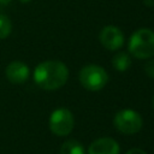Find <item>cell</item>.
Listing matches in <instances>:
<instances>
[{
  "instance_id": "cell-4",
  "label": "cell",
  "mask_w": 154,
  "mask_h": 154,
  "mask_svg": "<svg viewBox=\"0 0 154 154\" xmlns=\"http://www.w3.org/2000/svg\"><path fill=\"white\" fill-rule=\"evenodd\" d=\"M113 125L116 129L125 135H134L142 129V117L131 108H124L116 113L113 118Z\"/></svg>"
},
{
  "instance_id": "cell-14",
  "label": "cell",
  "mask_w": 154,
  "mask_h": 154,
  "mask_svg": "<svg viewBox=\"0 0 154 154\" xmlns=\"http://www.w3.org/2000/svg\"><path fill=\"white\" fill-rule=\"evenodd\" d=\"M143 2L147 5V6H154V0H143Z\"/></svg>"
},
{
  "instance_id": "cell-11",
  "label": "cell",
  "mask_w": 154,
  "mask_h": 154,
  "mask_svg": "<svg viewBox=\"0 0 154 154\" xmlns=\"http://www.w3.org/2000/svg\"><path fill=\"white\" fill-rule=\"evenodd\" d=\"M12 30V23L10 18L0 13V38H6Z\"/></svg>"
},
{
  "instance_id": "cell-12",
  "label": "cell",
  "mask_w": 154,
  "mask_h": 154,
  "mask_svg": "<svg viewBox=\"0 0 154 154\" xmlns=\"http://www.w3.org/2000/svg\"><path fill=\"white\" fill-rule=\"evenodd\" d=\"M143 70H144V72H146L147 76H149L150 78H154V59H149L144 64Z\"/></svg>"
},
{
  "instance_id": "cell-6",
  "label": "cell",
  "mask_w": 154,
  "mask_h": 154,
  "mask_svg": "<svg viewBox=\"0 0 154 154\" xmlns=\"http://www.w3.org/2000/svg\"><path fill=\"white\" fill-rule=\"evenodd\" d=\"M99 40L101 45L108 51H117L124 45V35L122 30L114 25H107L102 28Z\"/></svg>"
},
{
  "instance_id": "cell-17",
  "label": "cell",
  "mask_w": 154,
  "mask_h": 154,
  "mask_svg": "<svg viewBox=\"0 0 154 154\" xmlns=\"http://www.w3.org/2000/svg\"><path fill=\"white\" fill-rule=\"evenodd\" d=\"M152 105H153V108H154V95H153V100H152Z\"/></svg>"
},
{
  "instance_id": "cell-13",
  "label": "cell",
  "mask_w": 154,
  "mask_h": 154,
  "mask_svg": "<svg viewBox=\"0 0 154 154\" xmlns=\"http://www.w3.org/2000/svg\"><path fill=\"white\" fill-rule=\"evenodd\" d=\"M126 154H147V153L141 148H131L126 152Z\"/></svg>"
},
{
  "instance_id": "cell-7",
  "label": "cell",
  "mask_w": 154,
  "mask_h": 154,
  "mask_svg": "<svg viewBox=\"0 0 154 154\" xmlns=\"http://www.w3.org/2000/svg\"><path fill=\"white\" fill-rule=\"evenodd\" d=\"M5 75L11 83L22 84L29 78L30 70H29L28 65L24 64L23 61L16 60V61H11L7 65V67L5 70Z\"/></svg>"
},
{
  "instance_id": "cell-2",
  "label": "cell",
  "mask_w": 154,
  "mask_h": 154,
  "mask_svg": "<svg viewBox=\"0 0 154 154\" xmlns=\"http://www.w3.org/2000/svg\"><path fill=\"white\" fill-rule=\"evenodd\" d=\"M129 53L137 59H149L154 57V31L147 28L136 30L128 45Z\"/></svg>"
},
{
  "instance_id": "cell-8",
  "label": "cell",
  "mask_w": 154,
  "mask_h": 154,
  "mask_svg": "<svg viewBox=\"0 0 154 154\" xmlns=\"http://www.w3.org/2000/svg\"><path fill=\"white\" fill-rule=\"evenodd\" d=\"M88 154H119V144L112 137H101L91 142Z\"/></svg>"
},
{
  "instance_id": "cell-1",
  "label": "cell",
  "mask_w": 154,
  "mask_h": 154,
  "mask_svg": "<svg viewBox=\"0 0 154 154\" xmlns=\"http://www.w3.org/2000/svg\"><path fill=\"white\" fill-rule=\"evenodd\" d=\"M69 78L67 66L59 60H46L40 63L34 71L35 83L45 90L61 88Z\"/></svg>"
},
{
  "instance_id": "cell-15",
  "label": "cell",
  "mask_w": 154,
  "mask_h": 154,
  "mask_svg": "<svg viewBox=\"0 0 154 154\" xmlns=\"http://www.w3.org/2000/svg\"><path fill=\"white\" fill-rule=\"evenodd\" d=\"M8 2H11V0H0V5H7Z\"/></svg>"
},
{
  "instance_id": "cell-10",
  "label": "cell",
  "mask_w": 154,
  "mask_h": 154,
  "mask_svg": "<svg viewBox=\"0 0 154 154\" xmlns=\"http://www.w3.org/2000/svg\"><path fill=\"white\" fill-rule=\"evenodd\" d=\"M60 154H85V150L78 141L67 140L61 144Z\"/></svg>"
},
{
  "instance_id": "cell-3",
  "label": "cell",
  "mask_w": 154,
  "mask_h": 154,
  "mask_svg": "<svg viewBox=\"0 0 154 154\" xmlns=\"http://www.w3.org/2000/svg\"><path fill=\"white\" fill-rule=\"evenodd\" d=\"M79 83L90 91L101 90L108 82V75L106 70L99 65H85L81 69L78 75Z\"/></svg>"
},
{
  "instance_id": "cell-5",
  "label": "cell",
  "mask_w": 154,
  "mask_h": 154,
  "mask_svg": "<svg viewBox=\"0 0 154 154\" xmlns=\"http://www.w3.org/2000/svg\"><path fill=\"white\" fill-rule=\"evenodd\" d=\"M75 125L73 114L70 109L60 107L52 112L49 117V129L57 136L69 135Z\"/></svg>"
},
{
  "instance_id": "cell-9",
  "label": "cell",
  "mask_w": 154,
  "mask_h": 154,
  "mask_svg": "<svg viewBox=\"0 0 154 154\" xmlns=\"http://www.w3.org/2000/svg\"><path fill=\"white\" fill-rule=\"evenodd\" d=\"M130 65H131V58H130L129 53L118 52L112 58V66H113V69H116L119 72L126 71L130 67Z\"/></svg>"
},
{
  "instance_id": "cell-16",
  "label": "cell",
  "mask_w": 154,
  "mask_h": 154,
  "mask_svg": "<svg viewBox=\"0 0 154 154\" xmlns=\"http://www.w3.org/2000/svg\"><path fill=\"white\" fill-rule=\"evenodd\" d=\"M19 1H20V2H23V4H24V2H29V1H30V0H19Z\"/></svg>"
}]
</instances>
